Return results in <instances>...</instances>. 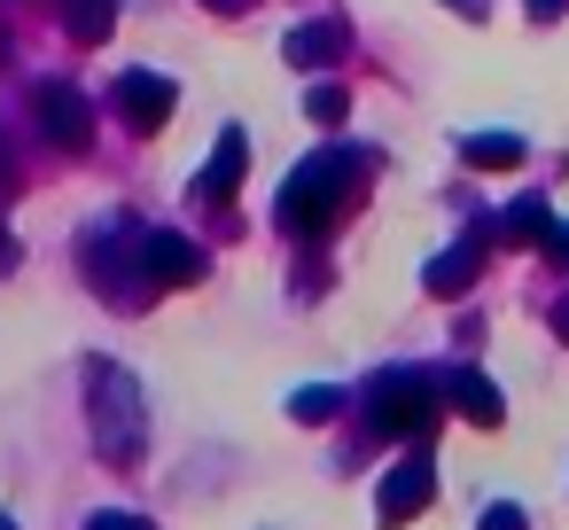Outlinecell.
Wrapping results in <instances>:
<instances>
[{"label": "cell", "instance_id": "obj_1", "mask_svg": "<svg viewBox=\"0 0 569 530\" xmlns=\"http://www.w3.org/2000/svg\"><path fill=\"white\" fill-rule=\"evenodd\" d=\"M359 172H367V157H359V149L305 157V164L281 180V196H273L281 234H328V219L343 211V196H351V180H359Z\"/></svg>", "mask_w": 569, "mask_h": 530}, {"label": "cell", "instance_id": "obj_2", "mask_svg": "<svg viewBox=\"0 0 569 530\" xmlns=\"http://www.w3.org/2000/svg\"><path fill=\"white\" fill-rule=\"evenodd\" d=\"M87 413H94V444H102V460H141L149 421H141V382H133L126 367H110V359L87 367Z\"/></svg>", "mask_w": 569, "mask_h": 530}, {"label": "cell", "instance_id": "obj_3", "mask_svg": "<svg viewBox=\"0 0 569 530\" xmlns=\"http://www.w3.org/2000/svg\"><path fill=\"white\" fill-rule=\"evenodd\" d=\"M437 406H445V382L421 374V367H390V374H375V390H367V421H375L382 437H421V444H429Z\"/></svg>", "mask_w": 569, "mask_h": 530}, {"label": "cell", "instance_id": "obj_4", "mask_svg": "<svg viewBox=\"0 0 569 530\" xmlns=\"http://www.w3.org/2000/svg\"><path fill=\"white\" fill-rule=\"evenodd\" d=\"M141 234H149V227H126V219H118V227H94L87 250H79V258H87V281H94L110 304H118V297L133 304V289H157V281H149V258H141Z\"/></svg>", "mask_w": 569, "mask_h": 530}, {"label": "cell", "instance_id": "obj_5", "mask_svg": "<svg viewBox=\"0 0 569 530\" xmlns=\"http://www.w3.org/2000/svg\"><path fill=\"white\" fill-rule=\"evenodd\" d=\"M437 499V460H429V444L421 452H406L390 476H382V491H375V514H382V530H406L421 507Z\"/></svg>", "mask_w": 569, "mask_h": 530}, {"label": "cell", "instance_id": "obj_6", "mask_svg": "<svg viewBox=\"0 0 569 530\" xmlns=\"http://www.w3.org/2000/svg\"><path fill=\"white\" fill-rule=\"evenodd\" d=\"M32 110H40V133H48L56 149H87V141H94V110H87L79 87H40Z\"/></svg>", "mask_w": 569, "mask_h": 530}, {"label": "cell", "instance_id": "obj_7", "mask_svg": "<svg viewBox=\"0 0 569 530\" xmlns=\"http://www.w3.org/2000/svg\"><path fill=\"white\" fill-rule=\"evenodd\" d=\"M118 110H126L133 133H157V126L180 110V94H172V79H157V71H126V79H118Z\"/></svg>", "mask_w": 569, "mask_h": 530}, {"label": "cell", "instance_id": "obj_8", "mask_svg": "<svg viewBox=\"0 0 569 530\" xmlns=\"http://www.w3.org/2000/svg\"><path fill=\"white\" fill-rule=\"evenodd\" d=\"M242 172H250V133H242V126H227V133H219V149H211V157H203V172H196V196H203V203H234Z\"/></svg>", "mask_w": 569, "mask_h": 530}, {"label": "cell", "instance_id": "obj_9", "mask_svg": "<svg viewBox=\"0 0 569 530\" xmlns=\"http://www.w3.org/2000/svg\"><path fill=\"white\" fill-rule=\"evenodd\" d=\"M141 258H149V281H157V289L203 281V250H196L188 234H172V227H149V234H141Z\"/></svg>", "mask_w": 569, "mask_h": 530}, {"label": "cell", "instance_id": "obj_10", "mask_svg": "<svg viewBox=\"0 0 569 530\" xmlns=\"http://www.w3.org/2000/svg\"><path fill=\"white\" fill-rule=\"evenodd\" d=\"M499 227H468L445 258H429V297H460L468 281H476V266H483V242H491Z\"/></svg>", "mask_w": 569, "mask_h": 530}, {"label": "cell", "instance_id": "obj_11", "mask_svg": "<svg viewBox=\"0 0 569 530\" xmlns=\"http://www.w3.org/2000/svg\"><path fill=\"white\" fill-rule=\"evenodd\" d=\"M445 382V406H460L476 429H499L507 421V398H499V382H483L476 367H452V374H437Z\"/></svg>", "mask_w": 569, "mask_h": 530}, {"label": "cell", "instance_id": "obj_12", "mask_svg": "<svg viewBox=\"0 0 569 530\" xmlns=\"http://www.w3.org/2000/svg\"><path fill=\"white\" fill-rule=\"evenodd\" d=\"M281 56H289L297 71H328V63L343 56V24H297V32L281 40Z\"/></svg>", "mask_w": 569, "mask_h": 530}, {"label": "cell", "instance_id": "obj_13", "mask_svg": "<svg viewBox=\"0 0 569 530\" xmlns=\"http://www.w3.org/2000/svg\"><path fill=\"white\" fill-rule=\"evenodd\" d=\"M56 9H63V32H71L79 48L110 40V24H118V0H56Z\"/></svg>", "mask_w": 569, "mask_h": 530}, {"label": "cell", "instance_id": "obj_14", "mask_svg": "<svg viewBox=\"0 0 569 530\" xmlns=\"http://www.w3.org/2000/svg\"><path fill=\"white\" fill-rule=\"evenodd\" d=\"M499 234H507V242H546V234H553V211H546L538 196H515V203L499 211Z\"/></svg>", "mask_w": 569, "mask_h": 530}, {"label": "cell", "instance_id": "obj_15", "mask_svg": "<svg viewBox=\"0 0 569 530\" xmlns=\"http://www.w3.org/2000/svg\"><path fill=\"white\" fill-rule=\"evenodd\" d=\"M460 157H468V164H522V141H515V133H468Z\"/></svg>", "mask_w": 569, "mask_h": 530}, {"label": "cell", "instance_id": "obj_16", "mask_svg": "<svg viewBox=\"0 0 569 530\" xmlns=\"http://www.w3.org/2000/svg\"><path fill=\"white\" fill-rule=\"evenodd\" d=\"M343 110H351L343 87H312V94H305V118H312V126H343Z\"/></svg>", "mask_w": 569, "mask_h": 530}, {"label": "cell", "instance_id": "obj_17", "mask_svg": "<svg viewBox=\"0 0 569 530\" xmlns=\"http://www.w3.org/2000/svg\"><path fill=\"white\" fill-rule=\"evenodd\" d=\"M336 406H343V390H328V382H320V390H297V398H289V413H297V421H328Z\"/></svg>", "mask_w": 569, "mask_h": 530}, {"label": "cell", "instance_id": "obj_18", "mask_svg": "<svg viewBox=\"0 0 569 530\" xmlns=\"http://www.w3.org/2000/svg\"><path fill=\"white\" fill-rule=\"evenodd\" d=\"M476 530H522V507H515V499H491V507L476 514Z\"/></svg>", "mask_w": 569, "mask_h": 530}, {"label": "cell", "instance_id": "obj_19", "mask_svg": "<svg viewBox=\"0 0 569 530\" xmlns=\"http://www.w3.org/2000/svg\"><path fill=\"white\" fill-rule=\"evenodd\" d=\"M87 530H149V522H141V514H118V507H110V514H94Z\"/></svg>", "mask_w": 569, "mask_h": 530}, {"label": "cell", "instance_id": "obj_20", "mask_svg": "<svg viewBox=\"0 0 569 530\" xmlns=\"http://www.w3.org/2000/svg\"><path fill=\"white\" fill-rule=\"evenodd\" d=\"M546 258H553V266H569V227H553V234H546Z\"/></svg>", "mask_w": 569, "mask_h": 530}, {"label": "cell", "instance_id": "obj_21", "mask_svg": "<svg viewBox=\"0 0 569 530\" xmlns=\"http://www.w3.org/2000/svg\"><path fill=\"white\" fill-rule=\"evenodd\" d=\"M522 9H530V17H538V24H553V17H561V9H569V0H522Z\"/></svg>", "mask_w": 569, "mask_h": 530}, {"label": "cell", "instance_id": "obj_22", "mask_svg": "<svg viewBox=\"0 0 569 530\" xmlns=\"http://www.w3.org/2000/svg\"><path fill=\"white\" fill-rule=\"evenodd\" d=\"M452 17H491V0H445Z\"/></svg>", "mask_w": 569, "mask_h": 530}, {"label": "cell", "instance_id": "obj_23", "mask_svg": "<svg viewBox=\"0 0 569 530\" xmlns=\"http://www.w3.org/2000/svg\"><path fill=\"white\" fill-rule=\"evenodd\" d=\"M553 336L569 343V297H553Z\"/></svg>", "mask_w": 569, "mask_h": 530}, {"label": "cell", "instance_id": "obj_24", "mask_svg": "<svg viewBox=\"0 0 569 530\" xmlns=\"http://www.w3.org/2000/svg\"><path fill=\"white\" fill-rule=\"evenodd\" d=\"M203 9H219V17H234V9H242V0H203Z\"/></svg>", "mask_w": 569, "mask_h": 530}, {"label": "cell", "instance_id": "obj_25", "mask_svg": "<svg viewBox=\"0 0 569 530\" xmlns=\"http://www.w3.org/2000/svg\"><path fill=\"white\" fill-rule=\"evenodd\" d=\"M0 180H9V149H0Z\"/></svg>", "mask_w": 569, "mask_h": 530}, {"label": "cell", "instance_id": "obj_26", "mask_svg": "<svg viewBox=\"0 0 569 530\" xmlns=\"http://www.w3.org/2000/svg\"><path fill=\"white\" fill-rule=\"evenodd\" d=\"M0 530H17V522H9V514H0Z\"/></svg>", "mask_w": 569, "mask_h": 530}]
</instances>
